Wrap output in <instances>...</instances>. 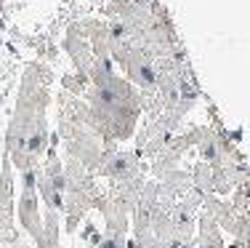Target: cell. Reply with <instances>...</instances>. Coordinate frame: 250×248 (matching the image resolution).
Segmentation results:
<instances>
[{
    "mask_svg": "<svg viewBox=\"0 0 250 248\" xmlns=\"http://www.w3.org/2000/svg\"><path fill=\"white\" fill-rule=\"evenodd\" d=\"M16 219L32 235L35 243L43 238V216H40V195H38V171H21V195L16 203Z\"/></svg>",
    "mask_w": 250,
    "mask_h": 248,
    "instance_id": "1",
    "label": "cell"
},
{
    "mask_svg": "<svg viewBox=\"0 0 250 248\" xmlns=\"http://www.w3.org/2000/svg\"><path fill=\"white\" fill-rule=\"evenodd\" d=\"M14 165L8 158H3V171H0V240L5 248L19 243V235L14 227Z\"/></svg>",
    "mask_w": 250,
    "mask_h": 248,
    "instance_id": "2",
    "label": "cell"
},
{
    "mask_svg": "<svg viewBox=\"0 0 250 248\" xmlns=\"http://www.w3.org/2000/svg\"><path fill=\"white\" fill-rule=\"evenodd\" d=\"M96 171H99V176L109 179L112 184H123V181L141 176V163L136 152H115L109 147V150L101 152V165Z\"/></svg>",
    "mask_w": 250,
    "mask_h": 248,
    "instance_id": "3",
    "label": "cell"
},
{
    "mask_svg": "<svg viewBox=\"0 0 250 248\" xmlns=\"http://www.w3.org/2000/svg\"><path fill=\"white\" fill-rule=\"evenodd\" d=\"M197 227H200V248H226L221 238V227L208 214H202L197 219Z\"/></svg>",
    "mask_w": 250,
    "mask_h": 248,
    "instance_id": "4",
    "label": "cell"
},
{
    "mask_svg": "<svg viewBox=\"0 0 250 248\" xmlns=\"http://www.w3.org/2000/svg\"><path fill=\"white\" fill-rule=\"evenodd\" d=\"M178 163H181V152H173V150H168V147H165V150L160 152L157 158H154V163H152V174L160 179L163 174H170V171H176V168H178Z\"/></svg>",
    "mask_w": 250,
    "mask_h": 248,
    "instance_id": "5",
    "label": "cell"
},
{
    "mask_svg": "<svg viewBox=\"0 0 250 248\" xmlns=\"http://www.w3.org/2000/svg\"><path fill=\"white\" fill-rule=\"evenodd\" d=\"M192 187L202 195H213V168L208 163H197L192 171Z\"/></svg>",
    "mask_w": 250,
    "mask_h": 248,
    "instance_id": "6",
    "label": "cell"
},
{
    "mask_svg": "<svg viewBox=\"0 0 250 248\" xmlns=\"http://www.w3.org/2000/svg\"><path fill=\"white\" fill-rule=\"evenodd\" d=\"M83 240L88 243V248H99V243L104 240V235H101L93 224H85V229H83Z\"/></svg>",
    "mask_w": 250,
    "mask_h": 248,
    "instance_id": "7",
    "label": "cell"
},
{
    "mask_svg": "<svg viewBox=\"0 0 250 248\" xmlns=\"http://www.w3.org/2000/svg\"><path fill=\"white\" fill-rule=\"evenodd\" d=\"M125 246V235L123 232H106L104 240L99 243V248H123Z\"/></svg>",
    "mask_w": 250,
    "mask_h": 248,
    "instance_id": "8",
    "label": "cell"
},
{
    "mask_svg": "<svg viewBox=\"0 0 250 248\" xmlns=\"http://www.w3.org/2000/svg\"><path fill=\"white\" fill-rule=\"evenodd\" d=\"M136 248H168L165 243H160L157 238H152V235H146V238L136 240Z\"/></svg>",
    "mask_w": 250,
    "mask_h": 248,
    "instance_id": "9",
    "label": "cell"
},
{
    "mask_svg": "<svg viewBox=\"0 0 250 248\" xmlns=\"http://www.w3.org/2000/svg\"><path fill=\"white\" fill-rule=\"evenodd\" d=\"M229 248H245V243H242V240H234V246H229Z\"/></svg>",
    "mask_w": 250,
    "mask_h": 248,
    "instance_id": "10",
    "label": "cell"
},
{
    "mask_svg": "<svg viewBox=\"0 0 250 248\" xmlns=\"http://www.w3.org/2000/svg\"><path fill=\"white\" fill-rule=\"evenodd\" d=\"M51 248H62V246H51Z\"/></svg>",
    "mask_w": 250,
    "mask_h": 248,
    "instance_id": "11",
    "label": "cell"
}]
</instances>
